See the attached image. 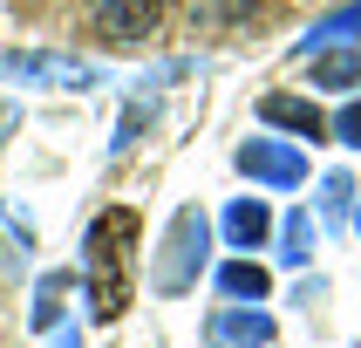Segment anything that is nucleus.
<instances>
[{
    "instance_id": "f257e3e1",
    "label": "nucleus",
    "mask_w": 361,
    "mask_h": 348,
    "mask_svg": "<svg viewBox=\"0 0 361 348\" xmlns=\"http://www.w3.org/2000/svg\"><path fill=\"white\" fill-rule=\"evenodd\" d=\"M143 219L130 205H109L96 225H89V239H82V266H89V314L96 321H116L123 307H130V246H137Z\"/></svg>"
},
{
    "instance_id": "f03ea898",
    "label": "nucleus",
    "mask_w": 361,
    "mask_h": 348,
    "mask_svg": "<svg viewBox=\"0 0 361 348\" xmlns=\"http://www.w3.org/2000/svg\"><path fill=\"white\" fill-rule=\"evenodd\" d=\"M204 246H212V225H204L198 205H184L178 219H171V232H164V253H157V266H150V287H157V294H184V287L198 280V266H204Z\"/></svg>"
},
{
    "instance_id": "7ed1b4c3",
    "label": "nucleus",
    "mask_w": 361,
    "mask_h": 348,
    "mask_svg": "<svg viewBox=\"0 0 361 348\" xmlns=\"http://www.w3.org/2000/svg\"><path fill=\"white\" fill-rule=\"evenodd\" d=\"M157 14H164V0H89L96 35L116 41V48H137L143 35H157Z\"/></svg>"
},
{
    "instance_id": "20e7f679",
    "label": "nucleus",
    "mask_w": 361,
    "mask_h": 348,
    "mask_svg": "<svg viewBox=\"0 0 361 348\" xmlns=\"http://www.w3.org/2000/svg\"><path fill=\"white\" fill-rule=\"evenodd\" d=\"M239 171L259 184H300L307 178V157L293 150V143H273V137H252L239 143Z\"/></svg>"
},
{
    "instance_id": "39448f33",
    "label": "nucleus",
    "mask_w": 361,
    "mask_h": 348,
    "mask_svg": "<svg viewBox=\"0 0 361 348\" xmlns=\"http://www.w3.org/2000/svg\"><path fill=\"white\" fill-rule=\"evenodd\" d=\"M204 342H212V348H266V342H273V321L252 314V307H225V314H212Z\"/></svg>"
},
{
    "instance_id": "423d86ee",
    "label": "nucleus",
    "mask_w": 361,
    "mask_h": 348,
    "mask_svg": "<svg viewBox=\"0 0 361 348\" xmlns=\"http://www.w3.org/2000/svg\"><path fill=\"white\" fill-rule=\"evenodd\" d=\"M14 76L27 82H55V89H96V68L89 61H61V55H14Z\"/></svg>"
},
{
    "instance_id": "0eeeda50",
    "label": "nucleus",
    "mask_w": 361,
    "mask_h": 348,
    "mask_svg": "<svg viewBox=\"0 0 361 348\" xmlns=\"http://www.w3.org/2000/svg\"><path fill=\"white\" fill-rule=\"evenodd\" d=\"M259 116H266V123H280V130H293L300 143L327 137V116L314 109V102H300V96H266V102H259Z\"/></svg>"
},
{
    "instance_id": "6e6552de",
    "label": "nucleus",
    "mask_w": 361,
    "mask_h": 348,
    "mask_svg": "<svg viewBox=\"0 0 361 348\" xmlns=\"http://www.w3.org/2000/svg\"><path fill=\"white\" fill-rule=\"evenodd\" d=\"M266 232H273V212H266L259 198H232V212H225V239L239 246V253H252Z\"/></svg>"
},
{
    "instance_id": "1a4fd4ad",
    "label": "nucleus",
    "mask_w": 361,
    "mask_h": 348,
    "mask_svg": "<svg viewBox=\"0 0 361 348\" xmlns=\"http://www.w3.org/2000/svg\"><path fill=\"white\" fill-rule=\"evenodd\" d=\"M348 35H361V0H348L341 14L314 20V28H307V41H300V55H327V48H334V41H348Z\"/></svg>"
},
{
    "instance_id": "9d476101",
    "label": "nucleus",
    "mask_w": 361,
    "mask_h": 348,
    "mask_svg": "<svg viewBox=\"0 0 361 348\" xmlns=\"http://www.w3.org/2000/svg\"><path fill=\"white\" fill-rule=\"evenodd\" d=\"M361 82V48H334L314 61V89H355Z\"/></svg>"
},
{
    "instance_id": "9b49d317",
    "label": "nucleus",
    "mask_w": 361,
    "mask_h": 348,
    "mask_svg": "<svg viewBox=\"0 0 361 348\" xmlns=\"http://www.w3.org/2000/svg\"><path fill=\"white\" fill-rule=\"evenodd\" d=\"M219 287L232 294V301H266V266H252V260H232V266H219Z\"/></svg>"
},
{
    "instance_id": "f8f14e48",
    "label": "nucleus",
    "mask_w": 361,
    "mask_h": 348,
    "mask_svg": "<svg viewBox=\"0 0 361 348\" xmlns=\"http://www.w3.org/2000/svg\"><path fill=\"white\" fill-rule=\"evenodd\" d=\"M307 253H314V219L293 212V219L280 225V260H286V266H307Z\"/></svg>"
},
{
    "instance_id": "ddd939ff",
    "label": "nucleus",
    "mask_w": 361,
    "mask_h": 348,
    "mask_svg": "<svg viewBox=\"0 0 361 348\" xmlns=\"http://www.w3.org/2000/svg\"><path fill=\"white\" fill-rule=\"evenodd\" d=\"M61 294H68V273H48V280H41V301H35V314H27V321H35V335H48V328L61 321Z\"/></svg>"
},
{
    "instance_id": "4468645a",
    "label": "nucleus",
    "mask_w": 361,
    "mask_h": 348,
    "mask_svg": "<svg viewBox=\"0 0 361 348\" xmlns=\"http://www.w3.org/2000/svg\"><path fill=\"white\" fill-rule=\"evenodd\" d=\"M348 198H355V178H348V171H327V184H321V212L334 219V212H348Z\"/></svg>"
},
{
    "instance_id": "2eb2a0df",
    "label": "nucleus",
    "mask_w": 361,
    "mask_h": 348,
    "mask_svg": "<svg viewBox=\"0 0 361 348\" xmlns=\"http://www.w3.org/2000/svg\"><path fill=\"white\" fill-rule=\"evenodd\" d=\"M191 7H198L204 20H239V14H252L259 0H191Z\"/></svg>"
},
{
    "instance_id": "dca6fc26",
    "label": "nucleus",
    "mask_w": 361,
    "mask_h": 348,
    "mask_svg": "<svg viewBox=\"0 0 361 348\" xmlns=\"http://www.w3.org/2000/svg\"><path fill=\"white\" fill-rule=\"evenodd\" d=\"M334 137H341V143H361V102H348L341 116H334Z\"/></svg>"
},
{
    "instance_id": "f3484780",
    "label": "nucleus",
    "mask_w": 361,
    "mask_h": 348,
    "mask_svg": "<svg viewBox=\"0 0 361 348\" xmlns=\"http://www.w3.org/2000/svg\"><path fill=\"white\" fill-rule=\"evenodd\" d=\"M143 116H150V109H130V116H123V130H116V150H130V143H137V130H143Z\"/></svg>"
},
{
    "instance_id": "a211bd4d",
    "label": "nucleus",
    "mask_w": 361,
    "mask_h": 348,
    "mask_svg": "<svg viewBox=\"0 0 361 348\" xmlns=\"http://www.w3.org/2000/svg\"><path fill=\"white\" fill-rule=\"evenodd\" d=\"M55 348H82V342H75V335H55Z\"/></svg>"
}]
</instances>
